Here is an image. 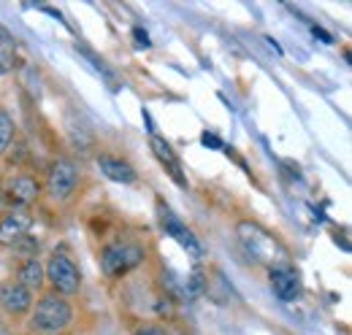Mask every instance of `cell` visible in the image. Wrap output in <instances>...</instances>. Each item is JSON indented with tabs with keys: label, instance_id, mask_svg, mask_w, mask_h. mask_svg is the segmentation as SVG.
<instances>
[{
	"label": "cell",
	"instance_id": "cell-12",
	"mask_svg": "<svg viewBox=\"0 0 352 335\" xmlns=\"http://www.w3.org/2000/svg\"><path fill=\"white\" fill-rule=\"evenodd\" d=\"M16 281L30 290L33 294H41L46 290V273H44V259L38 257H30V259H22V265L16 268Z\"/></svg>",
	"mask_w": 352,
	"mask_h": 335
},
{
	"label": "cell",
	"instance_id": "cell-11",
	"mask_svg": "<svg viewBox=\"0 0 352 335\" xmlns=\"http://www.w3.org/2000/svg\"><path fill=\"white\" fill-rule=\"evenodd\" d=\"M149 149H152V154L157 157V163L166 168V173L171 176V181H176L179 187H187V176H184L182 160L176 157V152L171 149V143L163 141L160 135H152V138H149Z\"/></svg>",
	"mask_w": 352,
	"mask_h": 335
},
{
	"label": "cell",
	"instance_id": "cell-10",
	"mask_svg": "<svg viewBox=\"0 0 352 335\" xmlns=\"http://www.w3.org/2000/svg\"><path fill=\"white\" fill-rule=\"evenodd\" d=\"M268 281H271V292L276 294L282 303H290L301 294V276L293 265H285V268H274L268 270Z\"/></svg>",
	"mask_w": 352,
	"mask_h": 335
},
{
	"label": "cell",
	"instance_id": "cell-9",
	"mask_svg": "<svg viewBox=\"0 0 352 335\" xmlns=\"http://www.w3.org/2000/svg\"><path fill=\"white\" fill-rule=\"evenodd\" d=\"M30 227H33V219H30L25 211H19V209L6 211V213L0 216V246H3V249L16 246L22 238L30 235Z\"/></svg>",
	"mask_w": 352,
	"mask_h": 335
},
{
	"label": "cell",
	"instance_id": "cell-5",
	"mask_svg": "<svg viewBox=\"0 0 352 335\" xmlns=\"http://www.w3.org/2000/svg\"><path fill=\"white\" fill-rule=\"evenodd\" d=\"M79 181H82V170L74 160L68 157H60L54 160L49 170H46V181H44V192L49 200L54 203H65L76 195L79 189Z\"/></svg>",
	"mask_w": 352,
	"mask_h": 335
},
{
	"label": "cell",
	"instance_id": "cell-18",
	"mask_svg": "<svg viewBox=\"0 0 352 335\" xmlns=\"http://www.w3.org/2000/svg\"><path fill=\"white\" fill-rule=\"evenodd\" d=\"M201 141H204V146H214V149H222V141L217 138V135H214V132H204V138H201Z\"/></svg>",
	"mask_w": 352,
	"mask_h": 335
},
{
	"label": "cell",
	"instance_id": "cell-14",
	"mask_svg": "<svg viewBox=\"0 0 352 335\" xmlns=\"http://www.w3.org/2000/svg\"><path fill=\"white\" fill-rule=\"evenodd\" d=\"M14 60H16V41L11 33L0 36V76L14 71Z\"/></svg>",
	"mask_w": 352,
	"mask_h": 335
},
{
	"label": "cell",
	"instance_id": "cell-3",
	"mask_svg": "<svg viewBox=\"0 0 352 335\" xmlns=\"http://www.w3.org/2000/svg\"><path fill=\"white\" fill-rule=\"evenodd\" d=\"M144 262H146V249L135 241H109L100 249V270L111 281L131 276Z\"/></svg>",
	"mask_w": 352,
	"mask_h": 335
},
{
	"label": "cell",
	"instance_id": "cell-17",
	"mask_svg": "<svg viewBox=\"0 0 352 335\" xmlns=\"http://www.w3.org/2000/svg\"><path fill=\"white\" fill-rule=\"evenodd\" d=\"M133 41H135V46H138V49H149V46H152L149 36H146L141 27H133Z\"/></svg>",
	"mask_w": 352,
	"mask_h": 335
},
{
	"label": "cell",
	"instance_id": "cell-1",
	"mask_svg": "<svg viewBox=\"0 0 352 335\" xmlns=\"http://www.w3.org/2000/svg\"><path fill=\"white\" fill-rule=\"evenodd\" d=\"M236 238L241 249L247 251V257H252L258 265H265L268 270L293 265V254L282 244V238L274 235L268 227H263L255 219H241L236 224Z\"/></svg>",
	"mask_w": 352,
	"mask_h": 335
},
{
	"label": "cell",
	"instance_id": "cell-15",
	"mask_svg": "<svg viewBox=\"0 0 352 335\" xmlns=\"http://www.w3.org/2000/svg\"><path fill=\"white\" fill-rule=\"evenodd\" d=\"M14 135H16V125H14L11 114L0 108V157H3L6 152H8V146H11Z\"/></svg>",
	"mask_w": 352,
	"mask_h": 335
},
{
	"label": "cell",
	"instance_id": "cell-2",
	"mask_svg": "<svg viewBox=\"0 0 352 335\" xmlns=\"http://www.w3.org/2000/svg\"><path fill=\"white\" fill-rule=\"evenodd\" d=\"M74 319H76L74 303L63 294L44 290L36 297V303L25 319V327L30 335H65L71 330Z\"/></svg>",
	"mask_w": 352,
	"mask_h": 335
},
{
	"label": "cell",
	"instance_id": "cell-6",
	"mask_svg": "<svg viewBox=\"0 0 352 335\" xmlns=\"http://www.w3.org/2000/svg\"><path fill=\"white\" fill-rule=\"evenodd\" d=\"M33 303H36V294L30 290H25L16 279L0 281V311L8 319H28Z\"/></svg>",
	"mask_w": 352,
	"mask_h": 335
},
{
	"label": "cell",
	"instance_id": "cell-8",
	"mask_svg": "<svg viewBox=\"0 0 352 335\" xmlns=\"http://www.w3.org/2000/svg\"><path fill=\"white\" fill-rule=\"evenodd\" d=\"M157 219H160V227H163V233L168 235V238H174L176 244L182 246V249L187 251V254H192L195 259H201V244H198V238H195V233L176 216L171 209H166L163 203H157Z\"/></svg>",
	"mask_w": 352,
	"mask_h": 335
},
{
	"label": "cell",
	"instance_id": "cell-4",
	"mask_svg": "<svg viewBox=\"0 0 352 335\" xmlns=\"http://www.w3.org/2000/svg\"><path fill=\"white\" fill-rule=\"evenodd\" d=\"M44 273H46V287L49 292L63 294V297H74L82 290V270L79 265L74 262V257L65 249H54L44 262Z\"/></svg>",
	"mask_w": 352,
	"mask_h": 335
},
{
	"label": "cell",
	"instance_id": "cell-16",
	"mask_svg": "<svg viewBox=\"0 0 352 335\" xmlns=\"http://www.w3.org/2000/svg\"><path fill=\"white\" fill-rule=\"evenodd\" d=\"M131 335H171V330H168L163 322L152 319V322H138L131 330Z\"/></svg>",
	"mask_w": 352,
	"mask_h": 335
},
{
	"label": "cell",
	"instance_id": "cell-19",
	"mask_svg": "<svg viewBox=\"0 0 352 335\" xmlns=\"http://www.w3.org/2000/svg\"><path fill=\"white\" fill-rule=\"evenodd\" d=\"M311 33H314V36H320V38H322V41H325V43H331V41H333V38H331V36H328V33H325V30H322L320 25H311Z\"/></svg>",
	"mask_w": 352,
	"mask_h": 335
},
{
	"label": "cell",
	"instance_id": "cell-7",
	"mask_svg": "<svg viewBox=\"0 0 352 335\" xmlns=\"http://www.w3.org/2000/svg\"><path fill=\"white\" fill-rule=\"evenodd\" d=\"M41 192H44V187L33 173H16V176L8 178L6 189H3V198H6V203L11 209L22 211L28 206H33L41 198Z\"/></svg>",
	"mask_w": 352,
	"mask_h": 335
},
{
	"label": "cell",
	"instance_id": "cell-13",
	"mask_svg": "<svg viewBox=\"0 0 352 335\" xmlns=\"http://www.w3.org/2000/svg\"><path fill=\"white\" fill-rule=\"evenodd\" d=\"M98 168H100V173L106 178H111L117 184H135V178H138L135 168L128 160L114 157V154H98Z\"/></svg>",
	"mask_w": 352,
	"mask_h": 335
}]
</instances>
